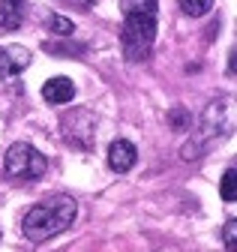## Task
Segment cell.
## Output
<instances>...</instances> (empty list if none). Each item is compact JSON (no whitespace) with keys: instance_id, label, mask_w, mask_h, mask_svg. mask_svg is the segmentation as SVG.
I'll use <instances>...</instances> for the list:
<instances>
[{"instance_id":"cell-5","label":"cell","mask_w":237,"mask_h":252,"mask_svg":"<svg viewBox=\"0 0 237 252\" xmlns=\"http://www.w3.org/2000/svg\"><path fill=\"white\" fill-rule=\"evenodd\" d=\"M60 129H63V138L69 144H75L81 150H90L93 147V135H96V117L87 108H75V111L60 117Z\"/></svg>"},{"instance_id":"cell-1","label":"cell","mask_w":237,"mask_h":252,"mask_svg":"<svg viewBox=\"0 0 237 252\" xmlns=\"http://www.w3.org/2000/svg\"><path fill=\"white\" fill-rule=\"evenodd\" d=\"M78 216V204L69 195H51L39 204H33L30 210L24 213L21 231L27 234V240L33 243H45L57 234H63Z\"/></svg>"},{"instance_id":"cell-9","label":"cell","mask_w":237,"mask_h":252,"mask_svg":"<svg viewBox=\"0 0 237 252\" xmlns=\"http://www.w3.org/2000/svg\"><path fill=\"white\" fill-rule=\"evenodd\" d=\"M27 15V0H0V27L18 30Z\"/></svg>"},{"instance_id":"cell-10","label":"cell","mask_w":237,"mask_h":252,"mask_svg":"<svg viewBox=\"0 0 237 252\" xmlns=\"http://www.w3.org/2000/svg\"><path fill=\"white\" fill-rule=\"evenodd\" d=\"M219 195H222V201H225V204H231V201L237 198V171H234V168H228V171L222 174Z\"/></svg>"},{"instance_id":"cell-7","label":"cell","mask_w":237,"mask_h":252,"mask_svg":"<svg viewBox=\"0 0 237 252\" xmlns=\"http://www.w3.org/2000/svg\"><path fill=\"white\" fill-rule=\"evenodd\" d=\"M75 96V84L66 78V75H57V78H48L42 84V99L51 102V105H63Z\"/></svg>"},{"instance_id":"cell-14","label":"cell","mask_w":237,"mask_h":252,"mask_svg":"<svg viewBox=\"0 0 237 252\" xmlns=\"http://www.w3.org/2000/svg\"><path fill=\"white\" fill-rule=\"evenodd\" d=\"M222 240H225V246L234 252V246H237V219H228V222L222 225Z\"/></svg>"},{"instance_id":"cell-2","label":"cell","mask_w":237,"mask_h":252,"mask_svg":"<svg viewBox=\"0 0 237 252\" xmlns=\"http://www.w3.org/2000/svg\"><path fill=\"white\" fill-rule=\"evenodd\" d=\"M228 132H231V102L228 99H213L210 105L201 111V117L195 123V135L183 144L180 156L186 162H192V159H198V156H204Z\"/></svg>"},{"instance_id":"cell-3","label":"cell","mask_w":237,"mask_h":252,"mask_svg":"<svg viewBox=\"0 0 237 252\" xmlns=\"http://www.w3.org/2000/svg\"><path fill=\"white\" fill-rule=\"evenodd\" d=\"M156 42V15L147 12H129L123 15V30H120V45L123 57L132 63H141L150 57V48Z\"/></svg>"},{"instance_id":"cell-13","label":"cell","mask_w":237,"mask_h":252,"mask_svg":"<svg viewBox=\"0 0 237 252\" xmlns=\"http://www.w3.org/2000/svg\"><path fill=\"white\" fill-rule=\"evenodd\" d=\"M48 30H51V33H57V36H72L75 24L69 18H63V15H51L48 18Z\"/></svg>"},{"instance_id":"cell-8","label":"cell","mask_w":237,"mask_h":252,"mask_svg":"<svg viewBox=\"0 0 237 252\" xmlns=\"http://www.w3.org/2000/svg\"><path fill=\"white\" fill-rule=\"evenodd\" d=\"M135 159H138V153H135L132 141H114L108 147V165L114 171H129L135 165Z\"/></svg>"},{"instance_id":"cell-11","label":"cell","mask_w":237,"mask_h":252,"mask_svg":"<svg viewBox=\"0 0 237 252\" xmlns=\"http://www.w3.org/2000/svg\"><path fill=\"white\" fill-rule=\"evenodd\" d=\"M180 3V9L189 15V18H201L213 9V0H177Z\"/></svg>"},{"instance_id":"cell-6","label":"cell","mask_w":237,"mask_h":252,"mask_svg":"<svg viewBox=\"0 0 237 252\" xmlns=\"http://www.w3.org/2000/svg\"><path fill=\"white\" fill-rule=\"evenodd\" d=\"M27 66H30V51L27 48H21V45L0 48V75H18Z\"/></svg>"},{"instance_id":"cell-12","label":"cell","mask_w":237,"mask_h":252,"mask_svg":"<svg viewBox=\"0 0 237 252\" xmlns=\"http://www.w3.org/2000/svg\"><path fill=\"white\" fill-rule=\"evenodd\" d=\"M120 9H123V15H129V12H147V15H156L159 3H156V0H120Z\"/></svg>"},{"instance_id":"cell-15","label":"cell","mask_w":237,"mask_h":252,"mask_svg":"<svg viewBox=\"0 0 237 252\" xmlns=\"http://www.w3.org/2000/svg\"><path fill=\"white\" fill-rule=\"evenodd\" d=\"M168 123H171V129H186V126H189V114L183 108H174L168 114Z\"/></svg>"},{"instance_id":"cell-4","label":"cell","mask_w":237,"mask_h":252,"mask_svg":"<svg viewBox=\"0 0 237 252\" xmlns=\"http://www.w3.org/2000/svg\"><path fill=\"white\" fill-rule=\"evenodd\" d=\"M3 168L12 180H39L45 171H48V159H45V153H39L33 144H12L3 156Z\"/></svg>"}]
</instances>
